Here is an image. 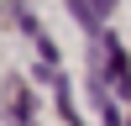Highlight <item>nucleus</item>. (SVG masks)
I'll return each mask as SVG.
<instances>
[{
  "instance_id": "1",
  "label": "nucleus",
  "mask_w": 131,
  "mask_h": 126,
  "mask_svg": "<svg viewBox=\"0 0 131 126\" xmlns=\"http://www.w3.org/2000/svg\"><path fill=\"white\" fill-rule=\"evenodd\" d=\"M110 5L115 0H94V16H110Z\"/></svg>"
},
{
  "instance_id": "2",
  "label": "nucleus",
  "mask_w": 131,
  "mask_h": 126,
  "mask_svg": "<svg viewBox=\"0 0 131 126\" xmlns=\"http://www.w3.org/2000/svg\"><path fill=\"white\" fill-rule=\"evenodd\" d=\"M16 126H31V121H26V116H21V121H16Z\"/></svg>"
}]
</instances>
